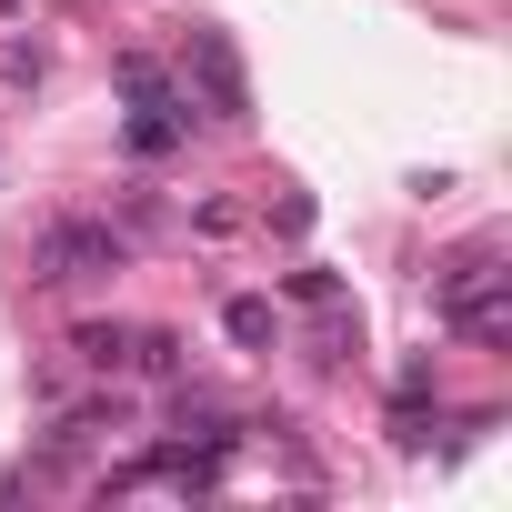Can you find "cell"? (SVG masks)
<instances>
[{
	"instance_id": "6da1fadb",
	"label": "cell",
	"mask_w": 512,
	"mask_h": 512,
	"mask_svg": "<svg viewBox=\"0 0 512 512\" xmlns=\"http://www.w3.org/2000/svg\"><path fill=\"white\" fill-rule=\"evenodd\" d=\"M131 251H141V231H131V221L51 211V221L31 231V282H111V272H131Z\"/></svg>"
},
{
	"instance_id": "7a4b0ae2",
	"label": "cell",
	"mask_w": 512,
	"mask_h": 512,
	"mask_svg": "<svg viewBox=\"0 0 512 512\" xmlns=\"http://www.w3.org/2000/svg\"><path fill=\"white\" fill-rule=\"evenodd\" d=\"M442 332H462V342H512V272L492 262V251H472V262H452L442 272Z\"/></svg>"
},
{
	"instance_id": "3957f363",
	"label": "cell",
	"mask_w": 512,
	"mask_h": 512,
	"mask_svg": "<svg viewBox=\"0 0 512 512\" xmlns=\"http://www.w3.org/2000/svg\"><path fill=\"white\" fill-rule=\"evenodd\" d=\"M191 81H201V101H211V121L221 131H241L251 121V81H241V61H231V41H191Z\"/></svg>"
},
{
	"instance_id": "277c9868",
	"label": "cell",
	"mask_w": 512,
	"mask_h": 512,
	"mask_svg": "<svg viewBox=\"0 0 512 512\" xmlns=\"http://www.w3.org/2000/svg\"><path fill=\"white\" fill-rule=\"evenodd\" d=\"M121 422H131V412H121V402H71V412H61V422H51V452H81V442H111V432H121Z\"/></svg>"
},
{
	"instance_id": "5b68a950",
	"label": "cell",
	"mask_w": 512,
	"mask_h": 512,
	"mask_svg": "<svg viewBox=\"0 0 512 512\" xmlns=\"http://www.w3.org/2000/svg\"><path fill=\"white\" fill-rule=\"evenodd\" d=\"M71 352H81L91 372H121V362H131V332H121V322H81V332H71Z\"/></svg>"
},
{
	"instance_id": "8992f818",
	"label": "cell",
	"mask_w": 512,
	"mask_h": 512,
	"mask_svg": "<svg viewBox=\"0 0 512 512\" xmlns=\"http://www.w3.org/2000/svg\"><path fill=\"white\" fill-rule=\"evenodd\" d=\"M131 362H141L151 382H181V362H191V352H181V332H131Z\"/></svg>"
},
{
	"instance_id": "52a82bcc",
	"label": "cell",
	"mask_w": 512,
	"mask_h": 512,
	"mask_svg": "<svg viewBox=\"0 0 512 512\" xmlns=\"http://www.w3.org/2000/svg\"><path fill=\"white\" fill-rule=\"evenodd\" d=\"M221 332H231V342H241V352H262V342H272V332H282V322H272V302H251V292H241V302H231V312H221Z\"/></svg>"
},
{
	"instance_id": "ba28073f",
	"label": "cell",
	"mask_w": 512,
	"mask_h": 512,
	"mask_svg": "<svg viewBox=\"0 0 512 512\" xmlns=\"http://www.w3.org/2000/svg\"><path fill=\"white\" fill-rule=\"evenodd\" d=\"M0 91H41V41H0Z\"/></svg>"
},
{
	"instance_id": "9c48e42d",
	"label": "cell",
	"mask_w": 512,
	"mask_h": 512,
	"mask_svg": "<svg viewBox=\"0 0 512 512\" xmlns=\"http://www.w3.org/2000/svg\"><path fill=\"white\" fill-rule=\"evenodd\" d=\"M292 302H342V282H332L322 262H302V272H292Z\"/></svg>"
},
{
	"instance_id": "30bf717a",
	"label": "cell",
	"mask_w": 512,
	"mask_h": 512,
	"mask_svg": "<svg viewBox=\"0 0 512 512\" xmlns=\"http://www.w3.org/2000/svg\"><path fill=\"white\" fill-rule=\"evenodd\" d=\"M0 11H21V0H0Z\"/></svg>"
}]
</instances>
